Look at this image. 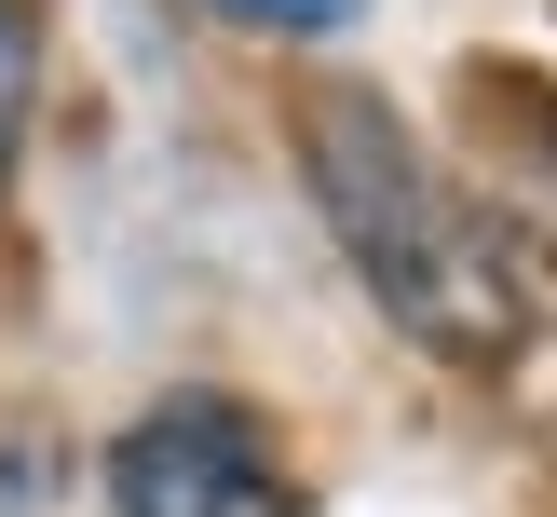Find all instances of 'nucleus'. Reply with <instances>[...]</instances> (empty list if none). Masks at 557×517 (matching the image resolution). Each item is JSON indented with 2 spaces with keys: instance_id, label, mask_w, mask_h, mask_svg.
I'll list each match as a JSON object with an SVG mask.
<instances>
[{
  "instance_id": "obj_1",
  "label": "nucleus",
  "mask_w": 557,
  "mask_h": 517,
  "mask_svg": "<svg viewBox=\"0 0 557 517\" xmlns=\"http://www.w3.org/2000/svg\"><path fill=\"white\" fill-rule=\"evenodd\" d=\"M313 205H326V232H341L354 286H368L435 368H504V354L531 341V286H517L504 232L422 163V136L381 96H326L313 109Z\"/></svg>"
},
{
  "instance_id": "obj_2",
  "label": "nucleus",
  "mask_w": 557,
  "mask_h": 517,
  "mask_svg": "<svg viewBox=\"0 0 557 517\" xmlns=\"http://www.w3.org/2000/svg\"><path fill=\"white\" fill-rule=\"evenodd\" d=\"M109 504L123 517H299V477L232 395H163L109 450Z\"/></svg>"
},
{
  "instance_id": "obj_3",
  "label": "nucleus",
  "mask_w": 557,
  "mask_h": 517,
  "mask_svg": "<svg viewBox=\"0 0 557 517\" xmlns=\"http://www.w3.org/2000/svg\"><path fill=\"white\" fill-rule=\"evenodd\" d=\"M27 82H41V27H27V0H0V177H14V136H27Z\"/></svg>"
},
{
  "instance_id": "obj_4",
  "label": "nucleus",
  "mask_w": 557,
  "mask_h": 517,
  "mask_svg": "<svg viewBox=\"0 0 557 517\" xmlns=\"http://www.w3.org/2000/svg\"><path fill=\"white\" fill-rule=\"evenodd\" d=\"M54 490H69V450L54 435H0V517H54Z\"/></svg>"
},
{
  "instance_id": "obj_5",
  "label": "nucleus",
  "mask_w": 557,
  "mask_h": 517,
  "mask_svg": "<svg viewBox=\"0 0 557 517\" xmlns=\"http://www.w3.org/2000/svg\"><path fill=\"white\" fill-rule=\"evenodd\" d=\"M232 14H245V27H354L368 0H232Z\"/></svg>"
}]
</instances>
